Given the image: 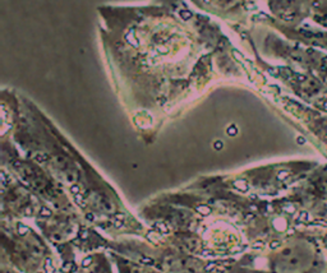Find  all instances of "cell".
Masks as SVG:
<instances>
[{
    "label": "cell",
    "mask_w": 327,
    "mask_h": 273,
    "mask_svg": "<svg viewBox=\"0 0 327 273\" xmlns=\"http://www.w3.org/2000/svg\"><path fill=\"white\" fill-rule=\"evenodd\" d=\"M26 215H32V208H27L26 209Z\"/></svg>",
    "instance_id": "21"
},
{
    "label": "cell",
    "mask_w": 327,
    "mask_h": 273,
    "mask_svg": "<svg viewBox=\"0 0 327 273\" xmlns=\"http://www.w3.org/2000/svg\"><path fill=\"white\" fill-rule=\"evenodd\" d=\"M261 246H262V244H261V241H257L256 244L253 245V248H254V249H259Z\"/></svg>",
    "instance_id": "20"
},
{
    "label": "cell",
    "mask_w": 327,
    "mask_h": 273,
    "mask_svg": "<svg viewBox=\"0 0 327 273\" xmlns=\"http://www.w3.org/2000/svg\"><path fill=\"white\" fill-rule=\"evenodd\" d=\"M234 186H235L238 190H240V192H247L248 190V185L244 180H237V181L234 183Z\"/></svg>",
    "instance_id": "3"
},
{
    "label": "cell",
    "mask_w": 327,
    "mask_h": 273,
    "mask_svg": "<svg viewBox=\"0 0 327 273\" xmlns=\"http://www.w3.org/2000/svg\"><path fill=\"white\" fill-rule=\"evenodd\" d=\"M202 255L203 256H213V253L211 252V250H208V249H205V250H202Z\"/></svg>",
    "instance_id": "16"
},
{
    "label": "cell",
    "mask_w": 327,
    "mask_h": 273,
    "mask_svg": "<svg viewBox=\"0 0 327 273\" xmlns=\"http://www.w3.org/2000/svg\"><path fill=\"white\" fill-rule=\"evenodd\" d=\"M114 217H115V220H120V221L124 220V215H123V213H115Z\"/></svg>",
    "instance_id": "17"
},
{
    "label": "cell",
    "mask_w": 327,
    "mask_h": 273,
    "mask_svg": "<svg viewBox=\"0 0 327 273\" xmlns=\"http://www.w3.org/2000/svg\"><path fill=\"white\" fill-rule=\"evenodd\" d=\"M70 192H72V193H73L74 195L79 194V192H81L79 185H72V186H70Z\"/></svg>",
    "instance_id": "12"
},
{
    "label": "cell",
    "mask_w": 327,
    "mask_h": 273,
    "mask_svg": "<svg viewBox=\"0 0 327 273\" xmlns=\"http://www.w3.org/2000/svg\"><path fill=\"white\" fill-rule=\"evenodd\" d=\"M36 161L37 162H45V161H47V158H49V156L47 155H45V153H39V155H36Z\"/></svg>",
    "instance_id": "8"
},
{
    "label": "cell",
    "mask_w": 327,
    "mask_h": 273,
    "mask_svg": "<svg viewBox=\"0 0 327 273\" xmlns=\"http://www.w3.org/2000/svg\"><path fill=\"white\" fill-rule=\"evenodd\" d=\"M196 211L199 212L201 215H205V216H208L211 213V208H210L208 205H197V207H196Z\"/></svg>",
    "instance_id": "4"
},
{
    "label": "cell",
    "mask_w": 327,
    "mask_h": 273,
    "mask_svg": "<svg viewBox=\"0 0 327 273\" xmlns=\"http://www.w3.org/2000/svg\"><path fill=\"white\" fill-rule=\"evenodd\" d=\"M18 232H19L20 235H26L28 232V227L24 226V225H22V223H18Z\"/></svg>",
    "instance_id": "10"
},
{
    "label": "cell",
    "mask_w": 327,
    "mask_h": 273,
    "mask_svg": "<svg viewBox=\"0 0 327 273\" xmlns=\"http://www.w3.org/2000/svg\"><path fill=\"white\" fill-rule=\"evenodd\" d=\"M39 273H44V272H39Z\"/></svg>",
    "instance_id": "23"
},
{
    "label": "cell",
    "mask_w": 327,
    "mask_h": 273,
    "mask_svg": "<svg viewBox=\"0 0 327 273\" xmlns=\"http://www.w3.org/2000/svg\"><path fill=\"white\" fill-rule=\"evenodd\" d=\"M152 227L156 230V231H159L161 234H169V227L166 223H164V222H156V223L152 225Z\"/></svg>",
    "instance_id": "1"
},
{
    "label": "cell",
    "mask_w": 327,
    "mask_h": 273,
    "mask_svg": "<svg viewBox=\"0 0 327 273\" xmlns=\"http://www.w3.org/2000/svg\"><path fill=\"white\" fill-rule=\"evenodd\" d=\"M86 218H87L88 221H95V215H93V213H87V215H86Z\"/></svg>",
    "instance_id": "19"
},
{
    "label": "cell",
    "mask_w": 327,
    "mask_h": 273,
    "mask_svg": "<svg viewBox=\"0 0 327 273\" xmlns=\"http://www.w3.org/2000/svg\"><path fill=\"white\" fill-rule=\"evenodd\" d=\"M180 17L183 19H189V18H192V13L189 10H181L180 12Z\"/></svg>",
    "instance_id": "11"
},
{
    "label": "cell",
    "mask_w": 327,
    "mask_h": 273,
    "mask_svg": "<svg viewBox=\"0 0 327 273\" xmlns=\"http://www.w3.org/2000/svg\"><path fill=\"white\" fill-rule=\"evenodd\" d=\"M216 264L217 263H215V262H210L208 264H206L205 265V272H211V271H215L216 269Z\"/></svg>",
    "instance_id": "7"
},
{
    "label": "cell",
    "mask_w": 327,
    "mask_h": 273,
    "mask_svg": "<svg viewBox=\"0 0 327 273\" xmlns=\"http://www.w3.org/2000/svg\"><path fill=\"white\" fill-rule=\"evenodd\" d=\"M74 200H76V203H77L78 205H81L82 208H84V207H86V202H84L83 195H81V194L74 195Z\"/></svg>",
    "instance_id": "5"
},
{
    "label": "cell",
    "mask_w": 327,
    "mask_h": 273,
    "mask_svg": "<svg viewBox=\"0 0 327 273\" xmlns=\"http://www.w3.org/2000/svg\"><path fill=\"white\" fill-rule=\"evenodd\" d=\"M213 147H215L216 149H221V148H222V142H220V140H217V142H215V144H213Z\"/></svg>",
    "instance_id": "18"
},
{
    "label": "cell",
    "mask_w": 327,
    "mask_h": 273,
    "mask_svg": "<svg viewBox=\"0 0 327 273\" xmlns=\"http://www.w3.org/2000/svg\"><path fill=\"white\" fill-rule=\"evenodd\" d=\"M205 1H206V3H208V1H210V0H205Z\"/></svg>",
    "instance_id": "22"
},
{
    "label": "cell",
    "mask_w": 327,
    "mask_h": 273,
    "mask_svg": "<svg viewBox=\"0 0 327 273\" xmlns=\"http://www.w3.org/2000/svg\"><path fill=\"white\" fill-rule=\"evenodd\" d=\"M237 132H238V130H237V128L234 127V125H231V127L228 128V134H229V135H231V136L235 135V134H237Z\"/></svg>",
    "instance_id": "14"
},
{
    "label": "cell",
    "mask_w": 327,
    "mask_h": 273,
    "mask_svg": "<svg viewBox=\"0 0 327 273\" xmlns=\"http://www.w3.org/2000/svg\"><path fill=\"white\" fill-rule=\"evenodd\" d=\"M91 263H92V258H91V256H87L86 259H83V262H82V267L87 268V267H88Z\"/></svg>",
    "instance_id": "13"
},
{
    "label": "cell",
    "mask_w": 327,
    "mask_h": 273,
    "mask_svg": "<svg viewBox=\"0 0 327 273\" xmlns=\"http://www.w3.org/2000/svg\"><path fill=\"white\" fill-rule=\"evenodd\" d=\"M125 40L128 41L130 45H134L136 47L138 46V40L134 37V32H133V31H130L129 33H127V35H125Z\"/></svg>",
    "instance_id": "2"
},
{
    "label": "cell",
    "mask_w": 327,
    "mask_h": 273,
    "mask_svg": "<svg viewBox=\"0 0 327 273\" xmlns=\"http://www.w3.org/2000/svg\"><path fill=\"white\" fill-rule=\"evenodd\" d=\"M114 227H116V228H120V227H123V221H120V220H114Z\"/></svg>",
    "instance_id": "15"
},
{
    "label": "cell",
    "mask_w": 327,
    "mask_h": 273,
    "mask_svg": "<svg viewBox=\"0 0 327 273\" xmlns=\"http://www.w3.org/2000/svg\"><path fill=\"white\" fill-rule=\"evenodd\" d=\"M40 215L42 216V217H50V216H51V211H50L49 208H46V207H41Z\"/></svg>",
    "instance_id": "9"
},
{
    "label": "cell",
    "mask_w": 327,
    "mask_h": 273,
    "mask_svg": "<svg viewBox=\"0 0 327 273\" xmlns=\"http://www.w3.org/2000/svg\"><path fill=\"white\" fill-rule=\"evenodd\" d=\"M139 262L143 263V264H146V265H153V264H155V260H153L152 258H149V256H142Z\"/></svg>",
    "instance_id": "6"
}]
</instances>
